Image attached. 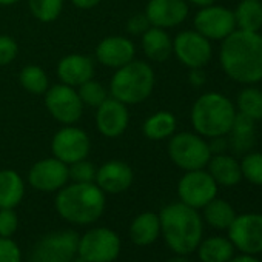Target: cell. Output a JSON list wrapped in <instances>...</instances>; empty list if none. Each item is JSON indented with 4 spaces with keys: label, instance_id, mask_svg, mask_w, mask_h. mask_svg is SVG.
<instances>
[{
    "label": "cell",
    "instance_id": "cell-36",
    "mask_svg": "<svg viewBox=\"0 0 262 262\" xmlns=\"http://www.w3.org/2000/svg\"><path fill=\"white\" fill-rule=\"evenodd\" d=\"M17 56H19L17 42L8 34H0V67H8L17 59Z\"/></svg>",
    "mask_w": 262,
    "mask_h": 262
},
{
    "label": "cell",
    "instance_id": "cell-4",
    "mask_svg": "<svg viewBox=\"0 0 262 262\" xmlns=\"http://www.w3.org/2000/svg\"><path fill=\"white\" fill-rule=\"evenodd\" d=\"M234 103L224 94L210 91L201 94L190 113L194 133L205 139L227 136L236 117Z\"/></svg>",
    "mask_w": 262,
    "mask_h": 262
},
{
    "label": "cell",
    "instance_id": "cell-32",
    "mask_svg": "<svg viewBox=\"0 0 262 262\" xmlns=\"http://www.w3.org/2000/svg\"><path fill=\"white\" fill-rule=\"evenodd\" d=\"M27 2L33 17L42 24L57 20L65 5V0H27Z\"/></svg>",
    "mask_w": 262,
    "mask_h": 262
},
{
    "label": "cell",
    "instance_id": "cell-11",
    "mask_svg": "<svg viewBox=\"0 0 262 262\" xmlns=\"http://www.w3.org/2000/svg\"><path fill=\"white\" fill-rule=\"evenodd\" d=\"M173 54L188 70L205 68L213 57V47L196 30H185L173 39Z\"/></svg>",
    "mask_w": 262,
    "mask_h": 262
},
{
    "label": "cell",
    "instance_id": "cell-39",
    "mask_svg": "<svg viewBox=\"0 0 262 262\" xmlns=\"http://www.w3.org/2000/svg\"><path fill=\"white\" fill-rule=\"evenodd\" d=\"M150 27L151 25H150V20L147 19L145 13H136V14L131 16L126 22V31L135 37L142 36Z\"/></svg>",
    "mask_w": 262,
    "mask_h": 262
},
{
    "label": "cell",
    "instance_id": "cell-25",
    "mask_svg": "<svg viewBox=\"0 0 262 262\" xmlns=\"http://www.w3.org/2000/svg\"><path fill=\"white\" fill-rule=\"evenodd\" d=\"M178 128V119L171 111L161 110L148 116L142 123V133L148 141L161 142L170 139Z\"/></svg>",
    "mask_w": 262,
    "mask_h": 262
},
{
    "label": "cell",
    "instance_id": "cell-44",
    "mask_svg": "<svg viewBox=\"0 0 262 262\" xmlns=\"http://www.w3.org/2000/svg\"><path fill=\"white\" fill-rule=\"evenodd\" d=\"M188 5H194V7H199V8H204V7H208V5H213L216 4L217 0H187Z\"/></svg>",
    "mask_w": 262,
    "mask_h": 262
},
{
    "label": "cell",
    "instance_id": "cell-24",
    "mask_svg": "<svg viewBox=\"0 0 262 262\" xmlns=\"http://www.w3.org/2000/svg\"><path fill=\"white\" fill-rule=\"evenodd\" d=\"M161 236L159 214L153 211H144L138 214L129 225V237L136 245L147 247L156 242Z\"/></svg>",
    "mask_w": 262,
    "mask_h": 262
},
{
    "label": "cell",
    "instance_id": "cell-5",
    "mask_svg": "<svg viewBox=\"0 0 262 262\" xmlns=\"http://www.w3.org/2000/svg\"><path fill=\"white\" fill-rule=\"evenodd\" d=\"M155 85L156 74L153 67L145 60L135 59L114 70L108 91L111 97L129 106L145 102L153 94Z\"/></svg>",
    "mask_w": 262,
    "mask_h": 262
},
{
    "label": "cell",
    "instance_id": "cell-19",
    "mask_svg": "<svg viewBox=\"0 0 262 262\" xmlns=\"http://www.w3.org/2000/svg\"><path fill=\"white\" fill-rule=\"evenodd\" d=\"M135 173L126 162L123 161H106L96 171L94 184L106 194H119L126 191L133 184Z\"/></svg>",
    "mask_w": 262,
    "mask_h": 262
},
{
    "label": "cell",
    "instance_id": "cell-9",
    "mask_svg": "<svg viewBox=\"0 0 262 262\" xmlns=\"http://www.w3.org/2000/svg\"><path fill=\"white\" fill-rule=\"evenodd\" d=\"M79 234L65 230L40 237L31 250V262H73L77 254Z\"/></svg>",
    "mask_w": 262,
    "mask_h": 262
},
{
    "label": "cell",
    "instance_id": "cell-10",
    "mask_svg": "<svg viewBox=\"0 0 262 262\" xmlns=\"http://www.w3.org/2000/svg\"><path fill=\"white\" fill-rule=\"evenodd\" d=\"M91 151L88 133L77 125H63L51 139V153L67 165L86 159Z\"/></svg>",
    "mask_w": 262,
    "mask_h": 262
},
{
    "label": "cell",
    "instance_id": "cell-42",
    "mask_svg": "<svg viewBox=\"0 0 262 262\" xmlns=\"http://www.w3.org/2000/svg\"><path fill=\"white\" fill-rule=\"evenodd\" d=\"M70 2L79 10H93L102 2V0H70Z\"/></svg>",
    "mask_w": 262,
    "mask_h": 262
},
{
    "label": "cell",
    "instance_id": "cell-47",
    "mask_svg": "<svg viewBox=\"0 0 262 262\" xmlns=\"http://www.w3.org/2000/svg\"><path fill=\"white\" fill-rule=\"evenodd\" d=\"M260 2H262V0H260Z\"/></svg>",
    "mask_w": 262,
    "mask_h": 262
},
{
    "label": "cell",
    "instance_id": "cell-30",
    "mask_svg": "<svg viewBox=\"0 0 262 262\" xmlns=\"http://www.w3.org/2000/svg\"><path fill=\"white\" fill-rule=\"evenodd\" d=\"M236 111L248 116L254 122L262 120V90L254 85H245L236 97Z\"/></svg>",
    "mask_w": 262,
    "mask_h": 262
},
{
    "label": "cell",
    "instance_id": "cell-20",
    "mask_svg": "<svg viewBox=\"0 0 262 262\" xmlns=\"http://www.w3.org/2000/svg\"><path fill=\"white\" fill-rule=\"evenodd\" d=\"M94 62L91 57L83 54H67L56 67V74L60 83L77 88L82 83L94 79Z\"/></svg>",
    "mask_w": 262,
    "mask_h": 262
},
{
    "label": "cell",
    "instance_id": "cell-15",
    "mask_svg": "<svg viewBox=\"0 0 262 262\" xmlns=\"http://www.w3.org/2000/svg\"><path fill=\"white\" fill-rule=\"evenodd\" d=\"M68 182V165L54 156L37 161L28 171V184L42 193H57Z\"/></svg>",
    "mask_w": 262,
    "mask_h": 262
},
{
    "label": "cell",
    "instance_id": "cell-13",
    "mask_svg": "<svg viewBox=\"0 0 262 262\" xmlns=\"http://www.w3.org/2000/svg\"><path fill=\"white\" fill-rule=\"evenodd\" d=\"M193 25L194 30L210 42H222L236 30L233 11L216 4L201 8L193 19Z\"/></svg>",
    "mask_w": 262,
    "mask_h": 262
},
{
    "label": "cell",
    "instance_id": "cell-2",
    "mask_svg": "<svg viewBox=\"0 0 262 262\" xmlns=\"http://www.w3.org/2000/svg\"><path fill=\"white\" fill-rule=\"evenodd\" d=\"M161 233L176 254L193 253L202 241L204 222L196 208L184 202L165 205L159 213Z\"/></svg>",
    "mask_w": 262,
    "mask_h": 262
},
{
    "label": "cell",
    "instance_id": "cell-38",
    "mask_svg": "<svg viewBox=\"0 0 262 262\" xmlns=\"http://www.w3.org/2000/svg\"><path fill=\"white\" fill-rule=\"evenodd\" d=\"M0 262H22V251L11 237H0Z\"/></svg>",
    "mask_w": 262,
    "mask_h": 262
},
{
    "label": "cell",
    "instance_id": "cell-12",
    "mask_svg": "<svg viewBox=\"0 0 262 262\" xmlns=\"http://www.w3.org/2000/svg\"><path fill=\"white\" fill-rule=\"evenodd\" d=\"M217 187L205 168L185 171L178 184V196L181 202L199 210L217 196Z\"/></svg>",
    "mask_w": 262,
    "mask_h": 262
},
{
    "label": "cell",
    "instance_id": "cell-8",
    "mask_svg": "<svg viewBox=\"0 0 262 262\" xmlns=\"http://www.w3.org/2000/svg\"><path fill=\"white\" fill-rule=\"evenodd\" d=\"M120 253V237L106 227L88 230L79 236L77 256L86 262H113Z\"/></svg>",
    "mask_w": 262,
    "mask_h": 262
},
{
    "label": "cell",
    "instance_id": "cell-43",
    "mask_svg": "<svg viewBox=\"0 0 262 262\" xmlns=\"http://www.w3.org/2000/svg\"><path fill=\"white\" fill-rule=\"evenodd\" d=\"M228 262H260L257 257H254L253 254H241V256H233Z\"/></svg>",
    "mask_w": 262,
    "mask_h": 262
},
{
    "label": "cell",
    "instance_id": "cell-26",
    "mask_svg": "<svg viewBox=\"0 0 262 262\" xmlns=\"http://www.w3.org/2000/svg\"><path fill=\"white\" fill-rule=\"evenodd\" d=\"M25 196L24 178L11 170H0V208H16Z\"/></svg>",
    "mask_w": 262,
    "mask_h": 262
},
{
    "label": "cell",
    "instance_id": "cell-31",
    "mask_svg": "<svg viewBox=\"0 0 262 262\" xmlns=\"http://www.w3.org/2000/svg\"><path fill=\"white\" fill-rule=\"evenodd\" d=\"M20 86L34 96H43L50 88V77L47 71L39 65H27L19 73Z\"/></svg>",
    "mask_w": 262,
    "mask_h": 262
},
{
    "label": "cell",
    "instance_id": "cell-17",
    "mask_svg": "<svg viewBox=\"0 0 262 262\" xmlns=\"http://www.w3.org/2000/svg\"><path fill=\"white\" fill-rule=\"evenodd\" d=\"M96 60L111 70H117L136 59V45L125 36H108L96 47Z\"/></svg>",
    "mask_w": 262,
    "mask_h": 262
},
{
    "label": "cell",
    "instance_id": "cell-6",
    "mask_svg": "<svg viewBox=\"0 0 262 262\" xmlns=\"http://www.w3.org/2000/svg\"><path fill=\"white\" fill-rule=\"evenodd\" d=\"M167 150L171 162L184 171L202 170L211 158L208 141L191 131L174 133L168 139Z\"/></svg>",
    "mask_w": 262,
    "mask_h": 262
},
{
    "label": "cell",
    "instance_id": "cell-3",
    "mask_svg": "<svg viewBox=\"0 0 262 262\" xmlns=\"http://www.w3.org/2000/svg\"><path fill=\"white\" fill-rule=\"evenodd\" d=\"M105 204V193L94 182L67 184L57 191L54 199L59 216L76 225H88L96 222L103 214Z\"/></svg>",
    "mask_w": 262,
    "mask_h": 262
},
{
    "label": "cell",
    "instance_id": "cell-7",
    "mask_svg": "<svg viewBox=\"0 0 262 262\" xmlns=\"http://www.w3.org/2000/svg\"><path fill=\"white\" fill-rule=\"evenodd\" d=\"M43 103L50 116L62 125H76L85 108L77 90L60 82L50 85L43 94Z\"/></svg>",
    "mask_w": 262,
    "mask_h": 262
},
{
    "label": "cell",
    "instance_id": "cell-14",
    "mask_svg": "<svg viewBox=\"0 0 262 262\" xmlns=\"http://www.w3.org/2000/svg\"><path fill=\"white\" fill-rule=\"evenodd\" d=\"M228 239L234 248L245 254L262 253V214H236L234 221L228 227Z\"/></svg>",
    "mask_w": 262,
    "mask_h": 262
},
{
    "label": "cell",
    "instance_id": "cell-45",
    "mask_svg": "<svg viewBox=\"0 0 262 262\" xmlns=\"http://www.w3.org/2000/svg\"><path fill=\"white\" fill-rule=\"evenodd\" d=\"M167 262H191L190 259H187L184 254H179V256H174V257H170Z\"/></svg>",
    "mask_w": 262,
    "mask_h": 262
},
{
    "label": "cell",
    "instance_id": "cell-40",
    "mask_svg": "<svg viewBox=\"0 0 262 262\" xmlns=\"http://www.w3.org/2000/svg\"><path fill=\"white\" fill-rule=\"evenodd\" d=\"M208 147H210V151H211V156L213 155H222L227 151L228 148V139L225 136H219V138H211L208 141Z\"/></svg>",
    "mask_w": 262,
    "mask_h": 262
},
{
    "label": "cell",
    "instance_id": "cell-1",
    "mask_svg": "<svg viewBox=\"0 0 262 262\" xmlns=\"http://www.w3.org/2000/svg\"><path fill=\"white\" fill-rule=\"evenodd\" d=\"M219 63L222 71L237 83L262 82V34L234 30L221 43Z\"/></svg>",
    "mask_w": 262,
    "mask_h": 262
},
{
    "label": "cell",
    "instance_id": "cell-37",
    "mask_svg": "<svg viewBox=\"0 0 262 262\" xmlns=\"http://www.w3.org/2000/svg\"><path fill=\"white\" fill-rule=\"evenodd\" d=\"M19 227V217L14 208H0V237H11Z\"/></svg>",
    "mask_w": 262,
    "mask_h": 262
},
{
    "label": "cell",
    "instance_id": "cell-34",
    "mask_svg": "<svg viewBox=\"0 0 262 262\" xmlns=\"http://www.w3.org/2000/svg\"><path fill=\"white\" fill-rule=\"evenodd\" d=\"M239 164H241L242 178H245L253 185L262 187V153L248 151L244 155Z\"/></svg>",
    "mask_w": 262,
    "mask_h": 262
},
{
    "label": "cell",
    "instance_id": "cell-27",
    "mask_svg": "<svg viewBox=\"0 0 262 262\" xmlns=\"http://www.w3.org/2000/svg\"><path fill=\"white\" fill-rule=\"evenodd\" d=\"M198 256L201 262H228L234 256V245L228 237L211 236L198 245Z\"/></svg>",
    "mask_w": 262,
    "mask_h": 262
},
{
    "label": "cell",
    "instance_id": "cell-23",
    "mask_svg": "<svg viewBox=\"0 0 262 262\" xmlns=\"http://www.w3.org/2000/svg\"><path fill=\"white\" fill-rule=\"evenodd\" d=\"M256 122L245 114L236 113L233 126L230 129L228 147L234 150V153L245 155L253 150L256 142Z\"/></svg>",
    "mask_w": 262,
    "mask_h": 262
},
{
    "label": "cell",
    "instance_id": "cell-35",
    "mask_svg": "<svg viewBox=\"0 0 262 262\" xmlns=\"http://www.w3.org/2000/svg\"><path fill=\"white\" fill-rule=\"evenodd\" d=\"M96 165L93 162L86 159L77 161L71 165H68V176L70 181L77 182V184H88V182H94L96 179Z\"/></svg>",
    "mask_w": 262,
    "mask_h": 262
},
{
    "label": "cell",
    "instance_id": "cell-18",
    "mask_svg": "<svg viewBox=\"0 0 262 262\" xmlns=\"http://www.w3.org/2000/svg\"><path fill=\"white\" fill-rule=\"evenodd\" d=\"M144 13L151 27L170 30L187 20L190 7L187 0H148Z\"/></svg>",
    "mask_w": 262,
    "mask_h": 262
},
{
    "label": "cell",
    "instance_id": "cell-46",
    "mask_svg": "<svg viewBox=\"0 0 262 262\" xmlns=\"http://www.w3.org/2000/svg\"><path fill=\"white\" fill-rule=\"evenodd\" d=\"M19 2H22V0H0V7H13Z\"/></svg>",
    "mask_w": 262,
    "mask_h": 262
},
{
    "label": "cell",
    "instance_id": "cell-28",
    "mask_svg": "<svg viewBox=\"0 0 262 262\" xmlns=\"http://www.w3.org/2000/svg\"><path fill=\"white\" fill-rule=\"evenodd\" d=\"M234 14L236 30L242 31H260L262 30V2L260 0H241Z\"/></svg>",
    "mask_w": 262,
    "mask_h": 262
},
{
    "label": "cell",
    "instance_id": "cell-41",
    "mask_svg": "<svg viewBox=\"0 0 262 262\" xmlns=\"http://www.w3.org/2000/svg\"><path fill=\"white\" fill-rule=\"evenodd\" d=\"M188 82H190L193 86H196V88L202 86V85L207 82V76H205V73H204V68H193V70H190Z\"/></svg>",
    "mask_w": 262,
    "mask_h": 262
},
{
    "label": "cell",
    "instance_id": "cell-29",
    "mask_svg": "<svg viewBox=\"0 0 262 262\" xmlns=\"http://www.w3.org/2000/svg\"><path fill=\"white\" fill-rule=\"evenodd\" d=\"M236 217V211L230 202L217 199V196L204 207V219L208 225L217 230H228Z\"/></svg>",
    "mask_w": 262,
    "mask_h": 262
},
{
    "label": "cell",
    "instance_id": "cell-22",
    "mask_svg": "<svg viewBox=\"0 0 262 262\" xmlns=\"http://www.w3.org/2000/svg\"><path fill=\"white\" fill-rule=\"evenodd\" d=\"M205 168L211 174L214 182L222 187H234L242 179L239 161L227 153L213 155Z\"/></svg>",
    "mask_w": 262,
    "mask_h": 262
},
{
    "label": "cell",
    "instance_id": "cell-16",
    "mask_svg": "<svg viewBox=\"0 0 262 262\" xmlns=\"http://www.w3.org/2000/svg\"><path fill=\"white\" fill-rule=\"evenodd\" d=\"M96 129L106 139L120 138L129 125L128 106L114 97H108L103 103L96 108L94 113Z\"/></svg>",
    "mask_w": 262,
    "mask_h": 262
},
{
    "label": "cell",
    "instance_id": "cell-21",
    "mask_svg": "<svg viewBox=\"0 0 262 262\" xmlns=\"http://www.w3.org/2000/svg\"><path fill=\"white\" fill-rule=\"evenodd\" d=\"M141 47L148 60L162 63L173 56V39L167 30L150 27L141 36Z\"/></svg>",
    "mask_w": 262,
    "mask_h": 262
},
{
    "label": "cell",
    "instance_id": "cell-33",
    "mask_svg": "<svg viewBox=\"0 0 262 262\" xmlns=\"http://www.w3.org/2000/svg\"><path fill=\"white\" fill-rule=\"evenodd\" d=\"M76 90L79 93V97H80L82 103L85 106H91L94 110L110 97L108 88L103 83H100V82H97L94 79H90L88 82L82 83Z\"/></svg>",
    "mask_w": 262,
    "mask_h": 262
}]
</instances>
